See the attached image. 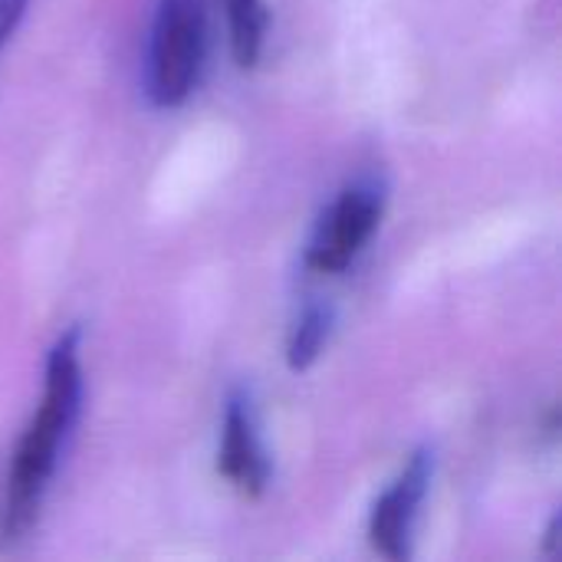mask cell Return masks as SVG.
Masks as SVG:
<instances>
[{"mask_svg": "<svg viewBox=\"0 0 562 562\" xmlns=\"http://www.w3.org/2000/svg\"><path fill=\"white\" fill-rule=\"evenodd\" d=\"M79 352H82L79 329H66L46 356L43 395L13 451L7 484H3V501H0V543L3 547H13L16 540H23L40 520L46 491L56 477L66 441L72 438V428L79 422V408H82Z\"/></svg>", "mask_w": 562, "mask_h": 562, "instance_id": "obj_1", "label": "cell"}, {"mask_svg": "<svg viewBox=\"0 0 562 562\" xmlns=\"http://www.w3.org/2000/svg\"><path fill=\"white\" fill-rule=\"evenodd\" d=\"M207 56V0H158L148 56L145 92L155 109H178L201 82Z\"/></svg>", "mask_w": 562, "mask_h": 562, "instance_id": "obj_2", "label": "cell"}, {"mask_svg": "<svg viewBox=\"0 0 562 562\" xmlns=\"http://www.w3.org/2000/svg\"><path fill=\"white\" fill-rule=\"evenodd\" d=\"M385 211V188L375 178H359L346 184L336 201L323 211L310 247L306 270L313 273H342L372 240Z\"/></svg>", "mask_w": 562, "mask_h": 562, "instance_id": "obj_3", "label": "cell"}, {"mask_svg": "<svg viewBox=\"0 0 562 562\" xmlns=\"http://www.w3.org/2000/svg\"><path fill=\"white\" fill-rule=\"evenodd\" d=\"M431 474H435V454L431 448H418L402 468V474L375 501L369 514V540L375 553H382L385 560L402 562L412 557L415 524L428 497Z\"/></svg>", "mask_w": 562, "mask_h": 562, "instance_id": "obj_4", "label": "cell"}, {"mask_svg": "<svg viewBox=\"0 0 562 562\" xmlns=\"http://www.w3.org/2000/svg\"><path fill=\"white\" fill-rule=\"evenodd\" d=\"M217 471L244 497H260L270 484V458H267V448L260 438L254 402L244 389H234L227 395V405H224Z\"/></svg>", "mask_w": 562, "mask_h": 562, "instance_id": "obj_5", "label": "cell"}, {"mask_svg": "<svg viewBox=\"0 0 562 562\" xmlns=\"http://www.w3.org/2000/svg\"><path fill=\"white\" fill-rule=\"evenodd\" d=\"M224 13H227V36H231L234 63L240 69H254L263 56L267 30H270L267 0H224Z\"/></svg>", "mask_w": 562, "mask_h": 562, "instance_id": "obj_6", "label": "cell"}, {"mask_svg": "<svg viewBox=\"0 0 562 562\" xmlns=\"http://www.w3.org/2000/svg\"><path fill=\"white\" fill-rule=\"evenodd\" d=\"M333 319H336L333 310L326 303H319V300H310L300 310V316H296V323L290 329V339H286V362H290L293 372L310 369L323 356V349L329 342V333H333Z\"/></svg>", "mask_w": 562, "mask_h": 562, "instance_id": "obj_7", "label": "cell"}, {"mask_svg": "<svg viewBox=\"0 0 562 562\" xmlns=\"http://www.w3.org/2000/svg\"><path fill=\"white\" fill-rule=\"evenodd\" d=\"M26 7H30V0H0V49L7 46V40L20 26Z\"/></svg>", "mask_w": 562, "mask_h": 562, "instance_id": "obj_8", "label": "cell"}]
</instances>
